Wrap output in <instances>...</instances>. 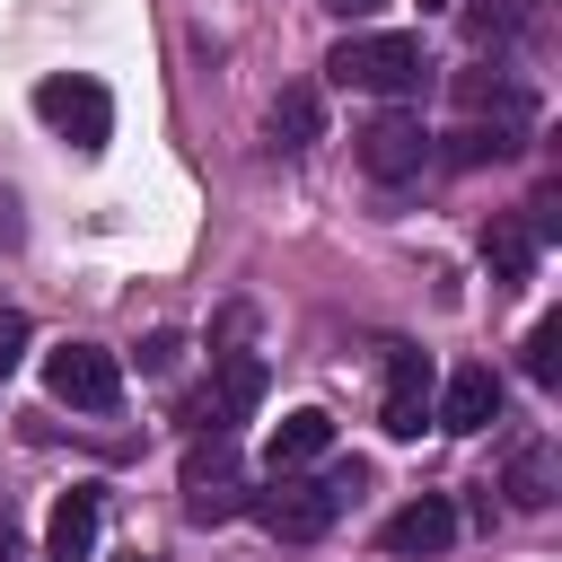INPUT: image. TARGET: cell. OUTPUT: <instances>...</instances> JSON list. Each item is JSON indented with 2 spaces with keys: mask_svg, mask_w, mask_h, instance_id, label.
Listing matches in <instances>:
<instances>
[{
  "mask_svg": "<svg viewBox=\"0 0 562 562\" xmlns=\"http://www.w3.org/2000/svg\"><path fill=\"white\" fill-rule=\"evenodd\" d=\"M97 527H105V501L97 492H61L53 518H44V562H88L97 553Z\"/></svg>",
  "mask_w": 562,
  "mask_h": 562,
  "instance_id": "obj_10",
  "label": "cell"
},
{
  "mask_svg": "<svg viewBox=\"0 0 562 562\" xmlns=\"http://www.w3.org/2000/svg\"><path fill=\"white\" fill-rule=\"evenodd\" d=\"M378 544H386L395 562H430V553H448V544H457V501H439V492L404 501V509L378 527Z\"/></svg>",
  "mask_w": 562,
  "mask_h": 562,
  "instance_id": "obj_8",
  "label": "cell"
},
{
  "mask_svg": "<svg viewBox=\"0 0 562 562\" xmlns=\"http://www.w3.org/2000/svg\"><path fill=\"white\" fill-rule=\"evenodd\" d=\"M509 501H518V509H544V501H553V457H544V448H518V457H509Z\"/></svg>",
  "mask_w": 562,
  "mask_h": 562,
  "instance_id": "obj_15",
  "label": "cell"
},
{
  "mask_svg": "<svg viewBox=\"0 0 562 562\" xmlns=\"http://www.w3.org/2000/svg\"><path fill=\"white\" fill-rule=\"evenodd\" d=\"M430 404H439V378H430V351H395V360H386V404H378V422H386V439H422V422H430Z\"/></svg>",
  "mask_w": 562,
  "mask_h": 562,
  "instance_id": "obj_7",
  "label": "cell"
},
{
  "mask_svg": "<svg viewBox=\"0 0 562 562\" xmlns=\"http://www.w3.org/2000/svg\"><path fill=\"white\" fill-rule=\"evenodd\" d=\"M176 351H184L176 334H149V351H140V369H176Z\"/></svg>",
  "mask_w": 562,
  "mask_h": 562,
  "instance_id": "obj_19",
  "label": "cell"
},
{
  "mask_svg": "<svg viewBox=\"0 0 562 562\" xmlns=\"http://www.w3.org/2000/svg\"><path fill=\"white\" fill-rule=\"evenodd\" d=\"M44 386H53L61 404H79V413H114V404H123V360H114L105 342H61V351L44 360Z\"/></svg>",
  "mask_w": 562,
  "mask_h": 562,
  "instance_id": "obj_5",
  "label": "cell"
},
{
  "mask_svg": "<svg viewBox=\"0 0 562 562\" xmlns=\"http://www.w3.org/2000/svg\"><path fill=\"white\" fill-rule=\"evenodd\" d=\"M9 211H18V202H0V246H9V237H18V220H9Z\"/></svg>",
  "mask_w": 562,
  "mask_h": 562,
  "instance_id": "obj_21",
  "label": "cell"
},
{
  "mask_svg": "<svg viewBox=\"0 0 562 562\" xmlns=\"http://www.w3.org/2000/svg\"><path fill=\"white\" fill-rule=\"evenodd\" d=\"M430 422H439V430H492V422H501V378H492L483 360H465V369L439 386Z\"/></svg>",
  "mask_w": 562,
  "mask_h": 562,
  "instance_id": "obj_9",
  "label": "cell"
},
{
  "mask_svg": "<svg viewBox=\"0 0 562 562\" xmlns=\"http://www.w3.org/2000/svg\"><path fill=\"white\" fill-rule=\"evenodd\" d=\"M316 132H325V105H316V88H281V97H272V140H281V149H307Z\"/></svg>",
  "mask_w": 562,
  "mask_h": 562,
  "instance_id": "obj_14",
  "label": "cell"
},
{
  "mask_svg": "<svg viewBox=\"0 0 562 562\" xmlns=\"http://www.w3.org/2000/svg\"><path fill=\"white\" fill-rule=\"evenodd\" d=\"M325 9H334V18H378L386 0H325Z\"/></svg>",
  "mask_w": 562,
  "mask_h": 562,
  "instance_id": "obj_20",
  "label": "cell"
},
{
  "mask_svg": "<svg viewBox=\"0 0 562 562\" xmlns=\"http://www.w3.org/2000/svg\"><path fill=\"white\" fill-rule=\"evenodd\" d=\"M325 70H334L342 88H369V97H413L422 70H430V53H422V35L386 26V35H342V44L325 53Z\"/></svg>",
  "mask_w": 562,
  "mask_h": 562,
  "instance_id": "obj_2",
  "label": "cell"
},
{
  "mask_svg": "<svg viewBox=\"0 0 562 562\" xmlns=\"http://www.w3.org/2000/svg\"><path fill=\"white\" fill-rule=\"evenodd\" d=\"M35 114H44L70 149H105V140H114V97H105L97 79H79V70L44 79V88H35Z\"/></svg>",
  "mask_w": 562,
  "mask_h": 562,
  "instance_id": "obj_4",
  "label": "cell"
},
{
  "mask_svg": "<svg viewBox=\"0 0 562 562\" xmlns=\"http://www.w3.org/2000/svg\"><path fill=\"white\" fill-rule=\"evenodd\" d=\"M255 404H263V360L228 351V360H220V395H202V404H193V422L228 430V422H237V413H255Z\"/></svg>",
  "mask_w": 562,
  "mask_h": 562,
  "instance_id": "obj_11",
  "label": "cell"
},
{
  "mask_svg": "<svg viewBox=\"0 0 562 562\" xmlns=\"http://www.w3.org/2000/svg\"><path fill=\"white\" fill-rule=\"evenodd\" d=\"M351 492H360V465H342V474H272V492H255L246 509H255L263 536H281V544H316V536L342 518Z\"/></svg>",
  "mask_w": 562,
  "mask_h": 562,
  "instance_id": "obj_1",
  "label": "cell"
},
{
  "mask_svg": "<svg viewBox=\"0 0 562 562\" xmlns=\"http://www.w3.org/2000/svg\"><path fill=\"white\" fill-rule=\"evenodd\" d=\"M237 509H246L237 439H228V430H211V439H193V448H184V518L220 527V518H237Z\"/></svg>",
  "mask_w": 562,
  "mask_h": 562,
  "instance_id": "obj_3",
  "label": "cell"
},
{
  "mask_svg": "<svg viewBox=\"0 0 562 562\" xmlns=\"http://www.w3.org/2000/svg\"><path fill=\"white\" fill-rule=\"evenodd\" d=\"M26 342H35V325H26L18 307H0V378H9L18 360H26Z\"/></svg>",
  "mask_w": 562,
  "mask_h": 562,
  "instance_id": "obj_18",
  "label": "cell"
},
{
  "mask_svg": "<svg viewBox=\"0 0 562 562\" xmlns=\"http://www.w3.org/2000/svg\"><path fill=\"white\" fill-rule=\"evenodd\" d=\"M536 255H544V246L527 237V220H492V228H483V263H492V281H527Z\"/></svg>",
  "mask_w": 562,
  "mask_h": 562,
  "instance_id": "obj_13",
  "label": "cell"
},
{
  "mask_svg": "<svg viewBox=\"0 0 562 562\" xmlns=\"http://www.w3.org/2000/svg\"><path fill=\"white\" fill-rule=\"evenodd\" d=\"M509 149H518V132H483V123H465V132L448 140L457 167H483V158H509Z\"/></svg>",
  "mask_w": 562,
  "mask_h": 562,
  "instance_id": "obj_17",
  "label": "cell"
},
{
  "mask_svg": "<svg viewBox=\"0 0 562 562\" xmlns=\"http://www.w3.org/2000/svg\"><path fill=\"white\" fill-rule=\"evenodd\" d=\"M351 140H360V167H369L378 184H404V176L430 167V132H422V114H369Z\"/></svg>",
  "mask_w": 562,
  "mask_h": 562,
  "instance_id": "obj_6",
  "label": "cell"
},
{
  "mask_svg": "<svg viewBox=\"0 0 562 562\" xmlns=\"http://www.w3.org/2000/svg\"><path fill=\"white\" fill-rule=\"evenodd\" d=\"M527 378H536V386L562 378V316H536V334H527Z\"/></svg>",
  "mask_w": 562,
  "mask_h": 562,
  "instance_id": "obj_16",
  "label": "cell"
},
{
  "mask_svg": "<svg viewBox=\"0 0 562 562\" xmlns=\"http://www.w3.org/2000/svg\"><path fill=\"white\" fill-rule=\"evenodd\" d=\"M325 448H334V422H325L316 404H307V413H281V422H272V474H307V465H316Z\"/></svg>",
  "mask_w": 562,
  "mask_h": 562,
  "instance_id": "obj_12",
  "label": "cell"
}]
</instances>
